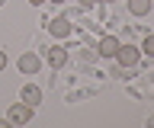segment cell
<instances>
[{"label": "cell", "instance_id": "obj_1", "mask_svg": "<svg viewBox=\"0 0 154 128\" xmlns=\"http://www.w3.org/2000/svg\"><path fill=\"white\" fill-rule=\"evenodd\" d=\"M32 112H35V106H29V103H13L10 106V112H7V122L10 125H26V122H32Z\"/></svg>", "mask_w": 154, "mask_h": 128}, {"label": "cell", "instance_id": "obj_2", "mask_svg": "<svg viewBox=\"0 0 154 128\" xmlns=\"http://www.w3.org/2000/svg\"><path fill=\"white\" fill-rule=\"evenodd\" d=\"M116 61H119L122 67H138V61H141V48H135V45H119Z\"/></svg>", "mask_w": 154, "mask_h": 128}, {"label": "cell", "instance_id": "obj_3", "mask_svg": "<svg viewBox=\"0 0 154 128\" xmlns=\"http://www.w3.org/2000/svg\"><path fill=\"white\" fill-rule=\"evenodd\" d=\"M16 67L23 70V74H38V67H42V58L38 55H32V51H23L16 61Z\"/></svg>", "mask_w": 154, "mask_h": 128}, {"label": "cell", "instance_id": "obj_4", "mask_svg": "<svg viewBox=\"0 0 154 128\" xmlns=\"http://www.w3.org/2000/svg\"><path fill=\"white\" fill-rule=\"evenodd\" d=\"M119 45H122V42L116 39V35H103V39H100V45H96V55H103V58H116Z\"/></svg>", "mask_w": 154, "mask_h": 128}, {"label": "cell", "instance_id": "obj_5", "mask_svg": "<svg viewBox=\"0 0 154 128\" xmlns=\"http://www.w3.org/2000/svg\"><path fill=\"white\" fill-rule=\"evenodd\" d=\"M45 61H48V67H64L67 64V51L61 48V45H55V48H48V55H45Z\"/></svg>", "mask_w": 154, "mask_h": 128}, {"label": "cell", "instance_id": "obj_6", "mask_svg": "<svg viewBox=\"0 0 154 128\" xmlns=\"http://www.w3.org/2000/svg\"><path fill=\"white\" fill-rule=\"evenodd\" d=\"M19 99H23V103H29V106H38V103H42V90H38L35 83H26V87H23V93H19Z\"/></svg>", "mask_w": 154, "mask_h": 128}, {"label": "cell", "instance_id": "obj_7", "mask_svg": "<svg viewBox=\"0 0 154 128\" xmlns=\"http://www.w3.org/2000/svg\"><path fill=\"white\" fill-rule=\"evenodd\" d=\"M48 29H51V35H58V39H64V35H71V22H67L64 16H55V19L48 22Z\"/></svg>", "mask_w": 154, "mask_h": 128}, {"label": "cell", "instance_id": "obj_8", "mask_svg": "<svg viewBox=\"0 0 154 128\" xmlns=\"http://www.w3.org/2000/svg\"><path fill=\"white\" fill-rule=\"evenodd\" d=\"M128 13L132 16H148L151 13V0H128Z\"/></svg>", "mask_w": 154, "mask_h": 128}, {"label": "cell", "instance_id": "obj_9", "mask_svg": "<svg viewBox=\"0 0 154 128\" xmlns=\"http://www.w3.org/2000/svg\"><path fill=\"white\" fill-rule=\"evenodd\" d=\"M141 55H148V58H154V35H148L141 45Z\"/></svg>", "mask_w": 154, "mask_h": 128}, {"label": "cell", "instance_id": "obj_10", "mask_svg": "<svg viewBox=\"0 0 154 128\" xmlns=\"http://www.w3.org/2000/svg\"><path fill=\"white\" fill-rule=\"evenodd\" d=\"M77 3H80V7H93L96 0H77Z\"/></svg>", "mask_w": 154, "mask_h": 128}, {"label": "cell", "instance_id": "obj_11", "mask_svg": "<svg viewBox=\"0 0 154 128\" xmlns=\"http://www.w3.org/2000/svg\"><path fill=\"white\" fill-rule=\"evenodd\" d=\"M7 67V55H3V51H0V70Z\"/></svg>", "mask_w": 154, "mask_h": 128}, {"label": "cell", "instance_id": "obj_12", "mask_svg": "<svg viewBox=\"0 0 154 128\" xmlns=\"http://www.w3.org/2000/svg\"><path fill=\"white\" fill-rule=\"evenodd\" d=\"M29 3H32V7H42V3H45V0H29Z\"/></svg>", "mask_w": 154, "mask_h": 128}, {"label": "cell", "instance_id": "obj_13", "mask_svg": "<svg viewBox=\"0 0 154 128\" xmlns=\"http://www.w3.org/2000/svg\"><path fill=\"white\" fill-rule=\"evenodd\" d=\"M51 3H64V0H51Z\"/></svg>", "mask_w": 154, "mask_h": 128}, {"label": "cell", "instance_id": "obj_14", "mask_svg": "<svg viewBox=\"0 0 154 128\" xmlns=\"http://www.w3.org/2000/svg\"><path fill=\"white\" fill-rule=\"evenodd\" d=\"M3 3H7V0H0V7H3Z\"/></svg>", "mask_w": 154, "mask_h": 128}, {"label": "cell", "instance_id": "obj_15", "mask_svg": "<svg viewBox=\"0 0 154 128\" xmlns=\"http://www.w3.org/2000/svg\"><path fill=\"white\" fill-rule=\"evenodd\" d=\"M103 3H112V0H103Z\"/></svg>", "mask_w": 154, "mask_h": 128}]
</instances>
